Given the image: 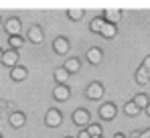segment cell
<instances>
[{"mask_svg":"<svg viewBox=\"0 0 150 138\" xmlns=\"http://www.w3.org/2000/svg\"><path fill=\"white\" fill-rule=\"evenodd\" d=\"M103 93H105V90H103V85H101L100 81H91V83L85 87V97H87V100H91V102L101 100V97H103Z\"/></svg>","mask_w":150,"mask_h":138,"instance_id":"cell-1","label":"cell"},{"mask_svg":"<svg viewBox=\"0 0 150 138\" xmlns=\"http://www.w3.org/2000/svg\"><path fill=\"white\" fill-rule=\"evenodd\" d=\"M73 124L79 126V128H87L91 124V114L87 110H83V108H77L73 112Z\"/></svg>","mask_w":150,"mask_h":138,"instance_id":"cell-2","label":"cell"},{"mask_svg":"<svg viewBox=\"0 0 150 138\" xmlns=\"http://www.w3.org/2000/svg\"><path fill=\"white\" fill-rule=\"evenodd\" d=\"M45 124H47L49 128H59V126L63 124V114H61V110L51 108L49 112L45 114Z\"/></svg>","mask_w":150,"mask_h":138,"instance_id":"cell-3","label":"cell"},{"mask_svg":"<svg viewBox=\"0 0 150 138\" xmlns=\"http://www.w3.org/2000/svg\"><path fill=\"white\" fill-rule=\"evenodd\" d=\"M4 28H6V33H8L10 37H14V35H21V31H23V23H21L18 16H10V18H6Z\"/></svg>","mask_w":150,"mask_h":138,"instance_id":"cell-4","label":"cell"},{"mask_svg":"<svg viewBox=\"0 0 150 138\" xmlns=\"http://www.w3.org/2000/svg\"><path fill=\"white\" fill-rule=\"evenodd\" d=\"M100 118L105 120V122L114 120V118H116V106L110 104V102H103V104L100 106Z\"/></svg>","mask_w":150,"mask_h":138,"instance_id":"cell-5","label":"cell"},{"mask_svg":"<svg viewBox=\"0 0 150 138\" xmlns=\"http://www.w3.org/2000/svg\"><path fill=\"white\" fill-rule=\"evenodd\" d=\"M69 95H71L69 85H59V83H57V85L53 87V97H55L57 102H67Z\"/></svg>","mask_w":150,"mask_h":138,"instance_id":"cell-6","label":"cell"},{"mask_svg":"<svg viewBox=\"0 0 150 138\" xmlns=\"http://www.w3.org/2000/svg\"><path fill=\"white\" fill-rule=\"evenodd\" d=\"M2 63L8 65L10 69L14 67V65H18V51H14V49H6L4 55H2Z\"/></svg>","mask_w":150,"mask_h":138,"instance_id":"cell-7","label":"cell"},{"mask_svg":"<svg viewBox=\"0 0 150 138\" xmlns=\"http://www.w3.org/2000/svg\"><path fill=\"white\" fill-rule=\"evenodd\" d=\"M85 57H87V61H89L91 65H100L101 59H103V53H101L100 47H91V49H87Z\"/></svg>","mask_w":150,"mask_h":138,"instance_id":"cell-8","label":"cell"},{"mask_svg":"<svg viewBox=\"0 0 150 138\" xmlns=\"http://www.w3.org/2000/svg\"><path fill=\"white\" fill-rule=\"evenodd\" d=\"M43 39H45V35H43V28L41 26H30L28 28V41L30 43H35V45H41L43 43Z\"/></svg>","mask_w":150,"mask_h":138,"instance_id":"cell-9","label":"cell"},{"mask_svg":"<svg viewBox=\"0 0 150 138\" xmlns=\"http://www.w3.org/2000/svg\"><path fill=\"white\" fill-rule=\"evenodd\" d=\"M120 18H122V10H120V8H105V10H103V21H105V23L116 24Z\"/></svg>","mask_w":150,"mask_h":138,"instance_id":"cell-10","label":"cell"},{"mask_svg":"<svg viewBox=\"0 0 150 138\" xmlns=\"http://www.w3.org/2000/svg\"><path fill=\"white\" fill-rule=\"evenodd\" d=\"M53 51L59 53V55H65V53L69 51V41H67L65 37H57V39L53 41Z\"/></svg>","mask_w":150,"mask_h":138,"instance_id":"cell-11","label":"cell"},{"mask_svg":"<svg viewBox=\"0 0 150 138\" xmlns=\"http://www.w3.org/2000/svg\"><path fill=\"white\" fill-rule=\"evenodd\" d=\"M8 122H10V126H14V128H23L26 124V116L23 112H12V114L8 116Z\"/></svg>","mask_w":150,"mask_h":138,"instance_id":"cell-12","label":"cell"},{"mask_svg":"<svg viewBox=\"0 0 150 138\" xmlns=\"http://www.w3.org/2000/svg\"><path fill=\"white\" fill-rule=\"evenodd\" d=\"M10 77H12L14 81H25L26 77H28V71H26V67H23V65H14V67L10 69Z\"/></svg>","mask_w":150,"mask_h":138,"instance_id":"cell-13","label":"cell"},{"mask_svg":"<svg viewBox=\"0 0 150 138\" xmlns=\"http://www.w3.org/2000/svg\"><path fill=\"white\" fill-rule=\"evenodd\" d=\"M53 77H55V81L59 83V85H67V81H69V73H67V69L65 67H57L55 69V73H53Z\"/></svg>","mask_w":150,"mask_h":138,"instance_id":"cell-14","label":"cell"},{"mask_svg":"<svg viewBox=\"0 0 150 138\" xmlns=\"http://www.w3.org/2000/svg\"><path fill=\"white\" fill-rule=\"evenodd\" d=\"M134 79H136V83H140V85H146V83L150 81V73H148V71H146L144 67H142V65H140V67L136 69V73H134Z\"/></svg>","mask_w":150,"mask_h":138,"instance_id":"cell-15","label":"cell"},{"mask_svg":"<svg viewBox=\"0 0 150 138\" xmlns=\"http://www.w3.org/2000/svg\"><path fill=\"white\" fill-rule=\"evenodd\" d=\"M63 67L67 69V73L71 75V73H77V71L81 69V63H79V59H77V57H69V59L65 61V65H63Z\"/></svg>","mask_w":150,"mask_h":138,"instance_id":"cell-16","label":"cell"},{"mask_svg":"<svg viewBox=\"0 0 150 138\" xmlns=\"http://www.w3.org/2000/svg\"><path fill=\"white\" fill-rule=\"evenodd\" d=\"M124 114L130 116V118H136V116L140 114V108H138V106L130 100V102H126V104H124Z\"/></svg>","mask_w":150,"mask_h":138,"instance_id":"cell-17","label":"cell"},{"mask_svg":"<svg viewBox=\"0 0 150 138\" xmlns=\"http://www.w3.org/2000/svg\"><path fill=\"white\" fill-rule=\"evenodd\" d=\"M100 35L103 37V39H114V35H116V24H112V23H105L103 26H101Z\"/></svg>","mask_w":150,"mask_h":138,"instance_id":"cell-18","label":"cell"},{"mask_svg":"<svg viewBox=\"0 0 150 138\" xmlns=\"http://www.w3.org/2000/svg\"><path fill=\"white\" fill-rule=\"evenodd\" d=\"M132 102H134V104H136V106H138L140 110H144V108H146V106L150 104V97L146 95V93H136Z\"/></svg>","mask_w":150,"mask_h":138,"instance_id":"cell-19","label":"cell"},{"mask_svg":"<svg viewBox=\"0 0 150 138\" xmlns=\"http://www.w3.org/2000/svg\"><path fill=\"white\" fill-rule=\"evenodd\" d=\"M8 45H10V49H21V47L25 45V39H23V35H14V37H8Z\"/></svg>","mask_w":150,"mask_h":138,"instance_id":"cell-20","label":"cell"},{"mask_svg":"<svg viewBox=\"0 0 150 138\" xmlns=\"http://www.w3.org/2000/svg\"><path fill=\"white\" fill-rule=\"evenodd\" d=\"M105 24V21H103V16H96L91 23H89V28H91V33H98L100 35V31H101V26Z\"/></svg>","mask_w":150,"mask_h":138,"instance_id":"cell-21","label":"cell"},{"mask_svg":"<svg viewBox=\"0 0 150 138\" xmlns=\"http://www.w3.org/2000/svg\"><path fill=\"white\" fill-rule=\"evenodd\" d=\"M83 14H85L83 8H67V16H69L71 21H79Z\"/></svg>","mask_w":150,"mask_h":138,"instance_id":"cell-22","label":"cell"},{"mask_svg":"<svg viewBox=\"0 0 150 138\" xmlns=\"http://www.w3.org/2000/svg\"><path fill=\"white\" fill-rule=\"evenodd\" d=\"M87 134H89V136H103V134H101V126L100 124H89V126H87Z\"/></svg>","mask_w":150,"mask_h":138,"instance_id":"cell-23","label":"cell"},{"mask_svg":"<svg viewBox=\"0 0 150 138\" xmlns=\"http://www.w3.org/2000/svg\"><path fill=\"white\" fill-rule=\"evenodd\" d=\"M142 67H144V69H146V71L150 73V55H148V57H144V61H142Z\"/></svg>","mask_w":150,"mask_h":138,"instance_id":"cell-24","label":"cell"},{"mask_svg":"<svg viewBox=\"0 0 150 138\" xmlns=\"http://www.w3.org/2000/svg\"><path fill=\"white\" fill-rule=\"evenodd\" d=\"M138 138H150V128L148 130H142V132L138 134Z\"/></svg>","mask_w":150,"mask_h":138,"instance_id":"cell-25","label":"cell"},{"mask_svg":"<svg viewBox=\"0 0 150 138\" xmlns=\"http://www.w3.org/2000/svg\"><path fill=\"white\" fill-rule=\"evenodd\" d=\"M77 138H91V136L87 134V130H79V136Z\"/></svg>","mask_w":150,"mask_h":138,"instance_id":"cell-26","label":"cell"},{"mask_svg":"<svg viewBox=\"0 0 150 138\" xmlns=\"http://www.w3.org/2000/svg\"><path fill=\"white\" fill-rule=\"evenodd\" d=\"M114 138H128L126 134H122V132H118V134H114Z\"/></svg>","mask_w":150,"mask_h":138,"instance_id":"cell-27","label":"cell"},{"mask_svg":"<svg viewBox=\"0 0 150 138\" xmlns=\"http://www.w3.org/2000/svg\"><path fill=\"white\" fill-rule=\"evenodd\" d=\"M2 55H4V49L0 47V63H2Z\"/></svg>","mask_w":150,"mask_h":138,"instance_id":"cell-28","label":"cell"},{"mask_svg":"<svg viewBox=\"0 0 150 138\" xmlns=\"http://www.w3.org/2000/svg\"><path fill=\"white\" fill-rule=\"evenodd\" d=\"M144 110H146V114L150 116V104H148V106H146V108H144Z\"/></svg>","mask_w":150,"mask_h":138,"instance_id":"cell-29","label":"cell"},{"mask_svg":"<svg viewBox=\"0 0 150 138\" xmlns=\"http://www.w3.org/2000/svg\"><path fill=\"white\" fill-rule=\"evenodd\" d=\"M130 138H138V134H132V136H130Z\"/></svg>","mask_w":150,"mask_h":138,"instance_id":"cell-30","label":"cell"},{"mask_svg":"<svg viewBox=\"0 0 150 138\" xmlns=\"http://www.w3.org/2000/svg\"><path fill=\"white\" fill-rule=\"evenodd\" d=\"M91 138H103V136H91Z\"/></svg>","mask_w":150,"mask_h":138,"instance_id":"cell-31","label":"cell"},{"mask_svg":"<svg viewBox=\"0 0 150 138\" xmlns=\"http://www.w3.org/2000/svg\"><path fill=\"white\" fill-rule=\"evenodd\" d=\"M0 24H2V18H0Z\"/></svg>","mask_w":150,"mask_h":138,"instance_id":"cell-32","label":"cell"},{"mask_svg":"<svg viewBox=\"0 0 150 138\" xmlns=\"http://www.w3.org/2000/svg\"><path fill=\"white\" fill-rule=\"evenodd\" d=\"M65 138H71V136H65Z\"/></svg>","mask_w":150,"mask_h":138,"instance_id":"cell-33","label":"cell"},{"mask_svg":"<svg viewBox=\"0 0 150 138\" xmlns=\"http://www.w3.org/2000/svg\"><path fill=\"white\" fill-rule=\"evenodd\" d=\"M0 138H2V134H0Z\"/></svg>","mask_w":150,"mask_h":138,"instance_id":"cell-34","label":"cell"}]
</instances>
